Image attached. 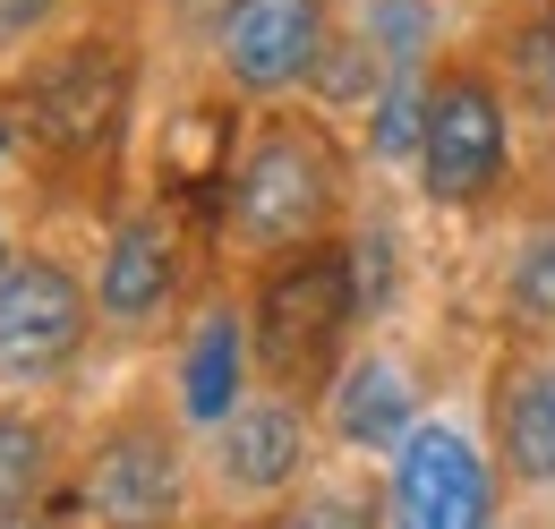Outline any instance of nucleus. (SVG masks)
Wrapping results in <instances>:
<instances>
[{
  "mask_svg": "<svg viewBox=\"0 0 555 529\" xmlns=\"http://www.w3.org/2000/svg\"><path fill=\"white\" fill-rule=\"evenodd\" d=\"M334 214V163L308 129H266L231 180V222L248 248H299Z\"/></svg>",
  "mask_w": 555,
  "mask_h": 529,
  "instance_id": "1",
  "label": "nucleus"
},
{
  "mask_svg": "<svg viewBox=\"0 0 555 529\" xmlns=\"http://www.w3.org/2000/svg\"><path fill=\"white\" fill-rule=\"evenodd\" d=\"M86 341V291L69 264L26 257L0 282V385H52Z\"/></svg>",
  "mask_w": 555,
  "mask_h": 529,
  "instance_id": "2",
  "label": "nucleus"
},
{
  "mask_svg": "<svg viewBox=\"0 0 555 529\" xmlns=\"http://www.w3.org/2000/svg\"><path fill=\"white\" fill-rule=\"evenodd\" d=\"M359 317V299H350V257H299L291 273L266 282V299H257V359L274 367V376H299V367H325V350H334V333Z\"/></svg>",
  "mask_w": 555,
  "mask_h": 529,
  "instance_id": "3",
  "label": "nucleus"
},
{
  "mask_svg": "<svg viewBox=\"0 0 555 529\" xmlns=\"http://www.w3.org/2000/svg\"><path fill=\"white\" fill-rule=\"evenodd\" d=\"M418 171H427V197H444V205H470L495 189V171H504V103H495L487 77H444L427 94Z\"/></svg>",
  "mask_w": 555,
  "mask_h": 529,
  "instance_id": "4",
  "label": "nucleus"
},
{
  "mask_svg": "<svg viewBox=\"0 0 555 529\" xmlns=\"http://www.w3.org/2000/svg\"><path fill=\"white\" fill-rule=\"evenodd\" d=\"M214 43H222V68L248 94L299 86L308 68L325 61V0H222Z\"/></svg>",
  "mask_w": 555,
  "mask_h": 529,
  "instance_id": "5",
  "label": "nucleus"
},
{
  "mask_svg": "<svg viewBox=\"0 0 555 529\" xmlns=\"http://www.w3.org/2000/svg\"><path fill=\"white\" fill-rule=\"evenodd\" d=\"M393 529H487V462L462 427H418L393 453Z\"/></svg>",
  "mask_w": 555,
  "mask_h": 529,
  "instance_id": "6",
  "label": "nucleus"
},
{
  "mask_svg": "<svg viewBox=\"0 0 555 529\" xmlns=\"http://www.w3.org/2000/svg\"><path fill=\"white\" fill-rule=\"evenodd\" d=\"M86 495L112 529H163L180 513V453L154 427H120L86 469Z\"/></svg>",
  "mask_w": 555,
  "mask_h": 529,
  "instance_id": "7",
  "label": "nucleus"
},
{
  "mask_svg": "<svg viewBox=\"0 0 555 529\" xmlns=\"http://www.w3.org/2000/svg\"><path fill=\"white\" fill-rule=\"evenodd\" d=\"M120 94H129V77L112 52H69L61 68H43L35 77V103H26V120L52 137V145H94V137L120 120Z\"/></svg>",
  "mask_w": 555,
  "mask_h": 529,
  "instance_id": "8",
  "label": "nucleus"
},
{
  "mask_svg": "<svg viewBox=\"0 0 555 529\" xmlns=\"http://www.w3.org/2000/svg\"><path fill=\"white\" fill-rule=\"evenodd\" d=\"M299 453H308V427H299V410H282V401L231 410V418H222V444H214L222 487H240V495H274L282 478H299Z\"/></svg>",
  "mask_w": 555,
  "mask_h": 529,
  "instance_id": "9",
  "label": "nucleus"
},
{
  "mask_svg": "<svg viewBox=\"0 0 555 529\" xmlns=\"http://www.w3.org/2000/svg\"><path fill=\"white\" fill-rule=\"evenodd\" d=\"M334 427H343V444H359V453H402L418 436L411 376L393 359H359L343 385H334Z\"/></svg>",
  "mask_w": 555,
  "mask_h": 529,
  "instance_id": "10",
  "label": "nucleus"
},
{
  "mask_svg": "<svg viewBox=\"0 0 555 529\" xmlns=\"http://www.w3.org/2000/svg\"><path fill=\"white\" fill-rule=\"evenodd\" d=\"M171 231L163 222H129L120 240H112V257H103V308L120 317V325H138L154 317L163 299H171Z\"/></svg>",
  "mask_w": 555,
  "mask_h": 529,
  "instance_id": "11",
  "label": "nucleus"
},
{
  "mask_svg": "<svg viewBox=\"0 0 555 529\" xmlns=\"http://www.w3.org/2000/svg\"><path fill=\"white\" fill-rule=\"evenodd\" d=\"M240 359H248L240 317H222V308H214L206 325H197V341H189V367H180V401H189V418L222 427V418L240 410Z\"/></svg>",
  "mask_w": 555,
  "mask_h": 529,
  "instance_id": "12",
  "label": "nucleus"
},
{
  "mask_svg": "<svg viewBox=\"0 0 555 529\" xmlns=\"http://www.w3.org/2000/svg\"><path fill=\"white\" fill-rule=\"evenodd\" d=\"M504 462L521 469V478H555V367H530V376H513V393H504Z\"/></svg>",
  "mask_w": 555,
  "mask_h": 529,
  "instance_id": "13",
  "label": "nucleus"
},
{
  "mask_svg": "<svg viewBox=\"0 0 555 529\" xmlns=\"http://www.w3.org/2000/svg\"><path fill=\"white\" fill-rule=\"evenodd\" d=\"M43 462H52L43 427H35V418H9V410H0V513H26V495L43 487Z\"/></svg>",
  "mask_w": 555,
  "mask_h": 529,
  "instance_id": "14",
  "label": "nucleus"
},
{
  "mask_svg": "<svg viewBox=\"0 0 555 529\" xmlns=\"http://www.w3.org/2000/svg\"><path fill=\"white\" fill-rule=\"evenodd\" d=\"M427 35H436V17H427V0H367V52L393 68H411L427 52Z\"/></svg>",
  "mask_w": 555,
  "mask_h": 529,
  "instance_id": "15",
  "label": "nucleus"
},
{
  "mask_svg": "<svg viewBox=\"0 0 555 529\" xmlns=\"http://www.w3.org/2000/svg\"><path fill=\"white\" fill-rule=\"evenodd\" d=\"M376 154H418L427 145V94H418L411 77H393L385 94H376Z\"/></svg>",
  "mask_w": 555,
  "mask_h": 529,
  "instance_id": "16",
  "label": "nucleus"
},
{
  "mask_svg": "<svg viewBox=\"0 0 555 529\" xmlns=\"http://www.w3.org/2000/svg\"><path fill=\"white\" fill-rule=\"evenodd\" d=\"M513 308L530 325H555V231H539L521 257H513Z\"/></svg>",
  "mask_w": 555,
  "mask_h": 529,
  "instance_id": "17",
  "label": "nucleus"
},
{
  "mask_svg": "<svg viewBox=\"0 0 555 529\" xmlns=\"http://www.w3.org/2000/svg\"><path fill=\"white\" fill-rule=\"evenodd\" d=\"M385 291H393V231H359V248H350V299H359V317L385 308Z\"/></svg>",
  "mask_w": 555,
  "mask_h": 529,
  "instance_id": "18",
  "label": "nucleus"
},
{
  "mask_svg": "<svg viewBox=\"0 0 555 529\" xmlns=\"http://www.w3.org/2000/svg\"><path fill=\"white\" fill-rule=\"evenodd\" d=\"M513 68H521V94L555 112V9L530 26V35H521V43H513Z\"/></svg>",
  "mask_w": 555,
  "mask_h": 529,
  "instance_id": "19",
  "label": "nucleus"
},
{
  "mask_svg": "<svg viewBox=\"0 0 555 529\" xmlns=\"http://www.w3.org/2000/svg\"><path fill=\"white\" fill-rule=\"evenodd\" d=\"M274 529H367V513H359L350 495H308V504H291Z\"/></svg>",
  "mask_w": 555,
  "mask_h": 529,
  "instance_id": "20",
  "label": "nucleus"
},
{
  "mask_svg": "<svg viewBox=\"0 0 555 529\" xmlns=\"http://www.w3.org/2000/svg\"><path fill=\"white\" fill-rule=\"evenodd\" d=\"M43 9H52V0H0V43H9V35H26Z\"/></svg>",
  "mask_w": 555,
  "mask_h": 529,
  "instance_id": "21",
  "label": "nucleus"
},
{
  "mask_svg": "<svg viewBox=\"0 0 555 529\" xmlns=\"http://www.w3.org/2000/svg\"><path fill=\"white\" fill-rule=\"evenodd\" d=\"M0 529H52L43 513H0Z\"/></svg>",
  "mask_w": 555,
  "mask_h": 529,
  "instance_id": "22",
  "label": "nucleus"
},
{
  "mask_svg": "<svg viewBox=\"0 0 555 529\" xmlns=\"http://www.w3.org/2000/svg\"><path fill=\"white\" fill-rule=\"evenodd\" d=\"M0 282H9V231H0Z\"/></svg>",
  "mask_w": 555,
  "mask_h": 529,
  "instance_id": "23",
  "label": "nucleus"
},
{
  "mask_svg": "<svg viewBox=\"0 0 555 529\" xmlns=\"http://www.w3.org/2000/svg\"><path fill=\"white\" fill-rule=\"evenodd\" d=\"M0 154H9V129H0Z\"/></svg>",
  "mask_w": 555,
  "mask_h": 529,
  "instance_id": "24",
  "label": "nucleus"
}]
</instances>
